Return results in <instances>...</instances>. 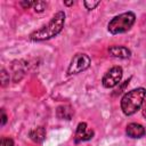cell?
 I'll return each mask as SVG.
<instances>
[{
	"instance_id": "cell-1",
	"label": "cell",
	"mask_w": 146,
	"mask_h": 146,
	"mask_svg": "<svg viewBox=\"0 0 146 146\" xmlns=\"http://www.w3.org/2000/svg\"><path fill=\"white\" fill-rule=\"evenodd\" d=\"M65 13L64 11H57L52 18L49 21V23L47 25H43L42 27L35 30L34 32H32L29 35V39L31 41H44V40H49L54 36H56L57 34H59L64 27L65 24Z\"/></svg>"
},
{
	"instance_id": "cell-2",
	"label": "cell",
	"mask_w": 146,
	"mask_h": 146,
	"mask_svg": "<svg viewBox=\"0 0 146 146\" xmlns=\"http://www.w3.org/2000/svg\"><path fill=\"white\" fill-rule=\"evenodd\" d=\"M146 90L144 88H136L128 91L121 98V110L125 115H132L137 113L145 100Z\"/></svg>"
},
{
	"instance_id": "cell-3",
	"label": "cell",
	"mask_w": 146,
	"mask_h": 146,
	"mask_svg": "<svg viewBox=\"0 0 146 146\" xmlns=\"http://www.w3.org/2000/svg\"><path fill=\"white\" fill-rule=\"evenodd\" d=\"M136 22V15L132 11L122 13L120 15L114 16L107 24V30L112 34L124 33L129 31Z\"/></svg>"
},
{
	"instance_id": "cell-4",
	"label": "cell",
	"mask_w": 146,
	"mask_h": 146,
	"mask_svg": "<svg viewBox=\"0 0 146 146\" xmlns=\"http://www.w3.org/2000/svg\"><path fill=\"white\" fill-rule=\"evenodd\" d=\"M90 63H91L90 57L87 54H83V52L75 54L67 67V74L72 75V74L81 73L90 66Z\"/></svg>"
},
{
	"instance_id": "cell-5",
	"label": "cell",
	"mask_w": 146,
	"mask_h": 146,
	"mask_svg": "<svg viewBox=\"0 0 146 146\" xmlns=\"http://www.w3.org/2000/svg\"><path fill=\"white\" fill-rule=\"evenodd\" d=\"M123 75V70L121 66H114L112 68H110L103 76L102 79V83L105 88H114L115 86H117L122 79Z\"/></svg>"
},
{
	"instance_id": "cell-6",
	"label": "cell",
	"mask_w": 146,
	"mask_h": 146,
	"mask_svg": "<svg viewBox=\"0 0 146 146\" xmlns=\"http://www.w3.org/2000/svg\"><path fill=\"white\" fill-rule=\"evenodd\" d=\"M95 132L94 130H90L87 128V123L86 122H80L78 124L76 131H75V136H74V141L78 144L80 141H87L90 140L94 137Z\"/></svg>"
},
{
	"instance_id": "cell-7",
	"label": "cell",
	"mask_w": 146,
	"mask_h": 146,
	"mask_svg": "<svg viewBox=\"0 0 146 146\" xmlns=\"http://www.w3.org/2000/svg\"><path fill=\"white\" fill-rule=\"evenodd\" d=\"M125 133H127L128 137L136 139V138H141V137H144L145 133H146V130H145V128H144L141 124L132 122V123H129V124L127 125V128H125Z\"/></svg>"
},
{
	"instance_id": "cell-8",
	"label": "cell",
	"mask_w": 146,
	"mask_h": 146,
	"mask_svg": "<svg viewBox=\"0 0 146 146\" xmlns=\"http://www.w3.org/2000/svg\"><path fill=\"white\" fill-rule=\"evenodd\" d=\"M108 52L111 56L121 59H125L131 56V51L124 46H111L108 48Z\"/></svg>"
},
{
	"instance_id": "cell-9",
	"label": "cell",
	"mask_w": 146,
	"mask_h": 146,
	"mask_svg": "<svg viewBox=\"0 0 146 146\" xmlns=\"http://www.w3.org/2000/svg\"><path fill=\"white\" fill-rule=\"evenodd\" d=\"M73 114H74V111L70 105H60L56 110L57 117L62 120H71Z\"/></svg>"
},
{
	"instance_id": "cell-10",
	"label": "cell",
	"mask_w": 146,
	"mask_h": 146,
	"mask_svg": "<svg viewBox=\"0 0 146 146\" xmlns=\"http://www.w3.org/2000/svg\"><path fill=\"white\" fill-rule=\"evenodd\" d=\"M29 136L34 143H42L46 138V129L43 127L34 128L29 132Z\"/></svg>"
},
{
	"instance_id": "cell-11",
	"label": "cell",
	"mask_w": 146,
	"mask_h": 146,
	"mask_svg": "<svg viewBox=\"0 0 146 146\" xmlns=\"http://www.w3.org/2000/svg\"><path fill=\"white\" fill-rule=\"evenodd\" d=\"M46 8H47V2H44V1H35L34 6H33V9L36 13H42Z\"/></svg>"
},
{
	"instance_id": "cell-12",
	"label": "cell",
	"mask_w": 146,
	"mask_h": 146,
	"mask_svg": "<svg viewBox=\"0 0 146 146\" xmlns=\"http://www.w3.org/2000/svg\"><path fill=\"white\" fill-rule=\"evenodd\" d=\"M8 83H9V74L6 72L5 68H2L1 70V86L6 87Z\"/></svg>"
},
{
	"instance_id": "cell-13",
	"label": "cell",
	"mask_w": 146,
	"mask_h": 146,
	"mask_svg": "<svg viewBox=\"0 0 146 146\" xmlns=\"http://www.w3.org/2000/svg\"><path fill=\"white\" fill-rule=\"evenodd\" d=\"M100 3V1H88V0H86V1H83V5H84V7L88 9V10H92V9H95L98 5Z\"/></svg>"
},
{
	"instance_id": "cell-14",
	"label": "cell",
	"mask_w": 146,
	"mask_h": 146,
	"mask_svg": "<svg viewBox=\"0 0 146 146\" xmlns=\"http://www.w3.org/2000/svg\"><path fill=\"white\" fill-rule=\"evenodd\" d=\"M0 146H14V140L11 138H1V141H0Z\"/></svg>"
},
{
	"instance_id": "cell-15",
	"label": "cell",
	"mask_w": 146,
	"mask_h": 146,
	"mask_svg": "<svg viewBox=\"0 0 146 146\" xmlns=\"http://www.w3.org/2000/svg\"><path fill=\"white\" fill-rule=\"evenodd\" d=\"M34 3H35V1H21V2H19V5H21L24 9H27V8H30V7H33Z\"/></svg>"
},
{
	"instance_id": "cell-16",
	"label": "cell",
	"mask_w": 146,
	"mask_h": 146,
	"mask_svg": "<svg viewBox=\"0 0 146 146\" xmlns=\"http://www.w3.org/2000/svg\"><path fill=\"white\" fill-rule=\"evenodd\" d=\"M6 122H7V115H6L5 111L2 110V111H1V125H5Z\"/></svg>"
},
{
	"instance_id": "cell-17",
	"label": "cell",
	"mask_w": 146,
	"mask_h": 146,
	"mask_svg": "<svg viewBox=\"0 0 146 146\" xmlns=\"http://www.w3.org/2000/svg\"><path fill=\"white\" fill-rule=\"evenodd\" d=\"M143 116L146 119V102L144 104V107H143Z\"/></svg>"
},
{
	"instance_id": "cell-18",
	"label": "cell",
	"mask_w": 146,
	"mask_h": 146,
	"mask_svg": "<svg viewBox=\"0 0 146 146\" xmlns=\"http://www.w3.org/2000/svg\"><path fill=\"white\" fill-rule=\"evenodd\" d=\"M74 3V1H65L64 2V5H66V6H71V5H73Z\"/></svg>"
}]
</instances>
